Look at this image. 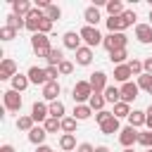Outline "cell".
Wrapping results in <instances>:
<instances>
[{"label":"cell","mask_w":152,"mask_h":152,"mask_svg":"<svg viewBox=\"0 0 152 152\" xmlns=\"http://www.w3.org/2000/svg\"><path fill=\"white\" fill-rule=\"evenodd\" d=\"M93 95H95V93H93V86H90L88 81H76V86L71 88V97H74L76 104H88V100H90Z\"/></svg>","instance_id":"1"},{"label":"cell","mask_w":152,"mask_h":152,"mask_svg":"<svg viewBox=\"0 0 152 152\" xmlns=\"http://www.w3.org/2000/svg\"><path fill=\"white\" fill-rule=\"evenodd\" d=\"M31 48H33L36 57H45V59H48V55L52 52L50 38H48L45 33H33V36H31Z\"/></svg>","instance_id":"2"},{"label":"cell","mask_w":152,"mask_h":152,"mask_svg":"<svg viewBox=\"0 0 152 152\" xmlns=\"http://www.w3.org/2000/svg\"><path fill=\"white\" fill-rule=\"evenodd\" d=\"M102 45H104V50H107V52L124 50V48L128 45V36H126V33H107V36H104V40H102Z\"/></svg>","instance_id":"3"},{"label":"cell","mask_w":152,"mask_h":152,"mask_svg":"<svg viewBox=\"0 0 152 152\" xmlns=\"http://www.w3.org/2000/svg\"><path fill=\"white\" fill-rule=\"evenodd\" d=\"M78 33H81V38H83V43H86L88 48H97V45H102V40H104V36L97 31V26H83Z\"/></svg>","instance_id":"4"},{"label":"cell","mask_w":152,"mask_h":152,"mask_svg":"<svg viewBox=\"0 0 152 152\" xmlns=\"http://www.w3.org/2000/svg\"><path fill=\"white\" fill-rule=\"evenodd\" d=\"M2 104H5L7 112H19V109H21V95L10 88V90L2 93Z\"/></svg>","instance_id":"5"},{"label":"cell","mask_w":152,"mask_h":152,"mask_svg":"<svg viewBox=\"0 0 152 152\" xmlns=\"http://www.w3.org/2000/svg\"><path fill=\"white\" fill-rule=\"evenodd\" d=\"M17 74H19V71H17V62L10 59V57H5V59L0 62V81H12Z\"/></svg>","instance_id":"6"},{"label":"cell","mask_w":152,"mask_h":152,"mask_svg":"<svg viewBox=\"0 0 152 152\" xmlns=\"http://www.w3.org/2000/svg\"><path fill=\"white\" fill-rule=\"evenodd\" d=\"M138 128H133V126H126V128H121L119 131V142L124 145V147H133L135 142H138Z\"/></svg>","instance_id":"7"},{"label":"cell","mask_w":152,"mask_h":152,"mask_svg":"<svg viewBox=\"0 0 152 152\" xmlns=\"http://www.w3.org/2000/svg\"><path fill=\"white\" fill-rule=\"evenodd\" d=\"M88 83L93 86V93H104L107 90V74L104 71H93Z\"/></svg>","instance_id":"8"},{"label":"cell","mask_w":152,"mask_h":152,"mask_svg":"<svg viewBox=\"0 0 152 152\" xmlns=\"http://www.w3.org/2000/svg\"><path fill=\"white\" fill-rule=\"evenodd\" d=\"M31 116H33V121L36 124H45L48 119H50V107L45 104V102H33V107H31Z\"/></svg>","instance_id":"9"},{"label":"cell","mask_w":152,"mask_h":152,"mask_svg":"<svg viewBox=\"0 0 152 152\" xmlns=\"http://www.w3.org/2000/svg\"><path fill=\"white\" fill-rule=\"evenodd\" d=\"M81 40H83V38H81V33H78V31H66V33L62 36L64 48H66V50H74V52H76L78 48H83V45H81Z\"/></svg>","instance_id":"10"},{"label":"cell","mask_w":152,"mask_h":152,"mask_svg":"<svg viewBox=\"0 0 152 152\" xmlns=\"http://www.w3.org/2000/svg\"><path fill=\"white\" fill-rule=\"evenodd\" d=\"M45 17V12L43 10H38V7H33V12L26 17V28L31 31V33H38V28H40V19Z\"/></svg>","instance_id":"11"},{"label":"cell","mask_w":152,"mask_h":152,"mask_svg":"<svg viewBox=\"0 0 152 152\" xmlns=\"http://www.w3.org/2000/svg\"><path fill=\"white\" fill-rule=\"evenodd\" d=\"M138 93H140L138 83H133V81L124 83V86H121V102H128V104H131V102L138 97Z\"/></svg>","instance_id":"12"},{"label":"cell","mask_w":152,"mask_h":152,"mask_svg":"<svg viewBox=\"0 0 152 152\" xmlns=\"http://www.w3.org/2000/svg\"><path fill=\"white\" fill-rule=\"evenodd\" d=\"M26 76H28V81H31L33 86H45V83H48V74H45V69H40V66H31V69L26 71Z\"/></svg>","instance_id":"13"},{"label":"cell","mask_w":152,"mask_h":152,"mask_svg":"<svg viewBox=\"0 0 152 152\" xmlns=\"http://www.w3.org/2000/svg\"><path fill=\"white\" fill-rule=\"evenodd\" d=\"M59 93H62V86H59L57 81H48V83L43 86V97H45L48 102H55V100L59 97Z\"/></svg>","instance_id":"14"},{"label":"cell","mask_w":152,"mask_h":152,"mask_svg":"<svg viewBox=\"0 0 152 152\" xmlns=\"http://www.w3.org/2000/svg\"><path fill=\"white\" fill-rule=\"evenodd\" d=\"M135 38H138V43L150 45L152 43V26L150 24H135Z\"/></svg>","instance_id":"15"},{"label":"cell","mask_w":152,"mask_h":152,"mask_svg":"<svg viewBox=\"0 0 152 152\" xmlns=\"http://www.w3.org/2000/svg\"><path fill=\"white\" fill-rule=\"evenodd\" d=\"M12 12H14L17 17L26 19V17L33 12V7H31V2H28V0H12Z\"/></svg>","instance_id":"16"},{"label":"cell","mask_w":152,"mask_h":152,"mask_svg":"<svg viewBox=\"0 0 152 152\" xmlns=\"http://www.w3.org/2000/svg\"><path fill=\"white\" fill-rule=\"evenodd\" d=\"M45 138H48V131H45L43 126H33V128L28 131V142H31V145H36V147H38V145H43V142H45Z\"/></svg>","instance_id":"17"},{"label":"cell","mask_w":152,"mask_h":152,"mask_svg":"<svg viewBox=\"0 0 152 152\" xmlns=\"http://www.w3.org/2000/svg\"><path fill=\"white\" fill-rule=\"evenodd\" d=\"M76 135L74 133H62L59 135V150L62 152H76Z\"/></svg>","instance_id":"18"},{"label":"cell","mask_w":152,"mask_h":152,"mask_svg":"<svg viewBox=\"0 0 152 152\" xmlns=\"http://www.w3.org/2000/svg\"><path fill=\"white\" fill-rule=\"evenodd\" d=\"M100 10L95 7V5H90V7H86V12H83V21H86V26H97L100 24Z\"/></svg>","instance_id":"19"},{"label":"cell","mask_w":152,"mask_h":152,"mask_svg":"<svg viewBox=\"0 0 152 152\" xmlns=\"http://www.w3.org/2000/svg\"><path fill=\"white\" fill-rule=\"evenodd\" d=\"M104 21H107L109 33H124V31L128 28V24L124 21V17H109V19H104Z\"/></svg>","instance_id":"20"},{"label":"cell","mask_w":152,"mask_h":152,"mask_svg":"<svg viewBox=\"0 0 152 152\" xmlns=\"http://www.w3.org/2000/svg\"><path fill=\"white\" fill-rule=\"evenodd\" d=\"M90 62H93V48H88V45L78 48L76 50V64L78 66H88Z\"/></svg>","instance_id":"21"},{"label":"cell","mask_w":152,"mask_h":152,"mask_svg":"<svg viewBox=\"0 0 152 152\" xmlns=\"http://www.w3.org/2000/svg\"><path fill=\"white\" fill-rule=\"evenodd\" d=\"M131 76H133V74H131V66H128V64H119V66H114V81H119L121 86L128 83Z\"/></svg>","instance_id":"22"},{"label":"cell","mask_w":152,"mask_h":152,"mask_svg":"<svg viewBox=\"0 0 152 152\" xmlns=\"http://www.w3.org/2000/svg\"><path fill=\"white\" fill-rule=\"evenodd\" d=\"M145 124H147V114H145L142 109H133L131 116H128V126H133V128H142Z\"/></svg>","instance_id":"23"},{"label":"cell","mask_w":152,"mask_h":152,"mask_svg":"<svg viewBox=\"0 0 152 152\" xmlns=\"http://www.w3.org/2000/svg\"><path fill=\"white\" fill-rule=\"evenodd\" d=\"M100 131H102L104 135H114V133H119V131H121V126H119V119L112 114V116H109L104 124H100Z\"/></svg>","instance_id":"24"},{"label":"cell","mask_w":152,"mask_h":152,"mask_svg":"<svg viewBox=\"0 0 152 152\" xmlns=\"http://www.w3.org/2000/svg\"><path fill=\"white\" fill-rule=\"evenodd\" d=\"M5 26L14 28V31H21V28H26V19H21V17H17L14 12H10V14L5 17Z\"/></svg>","instance_id":"25"},{"label":"cell","mask_w":152,"mask_h":152,"mask_svg":"<svg viewBox=\"0 0 152 152\" xmlns=\"http://www.w3.org/2000/svg\"><path fill=\"white\" fill-rule=\"evenodd\" d=\"M90 116H93L90 104H74V119H76V121H86V119H90Z\"/></svg>","instance_id":"26"},{"label":"cell","mask_w":152,"mask_h":152,"mask_svg":"<svg viewBox=\"0 0 152 152\" xmlns=\"http://www.w3.org/2000/svg\"><path fill=\"white\" fill-rule=\"evenodd\" d=\"M10 83H12V90L21 93V90H26V88H28V83H31V81H28V76H26V74H17Z\"/></svg>","instance_id":"27"},{"label":"cell","mask_w":152,"mask_h":152,"mask_svg":"<svg viewBox=\"0 0 152 152\" xmlns=\"http://www.w3.org/2000/svg\"><path fill=\"white\" fill-rule=\"evenodd\" d=\"M107 12H109V17H121L126 10H124V2L121 0H107Z\"/></svg>","instance_id":"28"},{"label":"cell","mask_w":152,"mask_h":152,"mask_svg":"<svg viewBox=\"0 0 152 152\" xmlns=\"http://www.w3.org/2000/svg\"><path fill=\"white\" fill-rule=\"evenodd\" d=\"M126 59H128V50H126V48H124V50H114V52H109V62H112L114 66H119V64H128Z\"/></svg>","instance_id":"29"},{"label":"cell","mask_w":152,"mask_h":152,"mask_svg":"<svg viewBox=\"0 0 152 152\" xmlns=\"http://www.w3.org/2000/svg\"><path fill=\"white\" fill-rule=\"evenodd\" d=\"M102 95H104V100L112 102V104L121 102V88H116V86H107V90H104Z\"/></svg>","instance_id":"30"},{"label":"cell","mask_w":152,"mask_h":152,"mask_svg":"<svg viewBox=\"0 0 152 152\" xmlns=\"http://www.w3.org/2000/svg\"><path fill=\"white\" fill-rule=\"evenodd\" d=\"M112 114H114L116 119H128V116H131V104H128V102H116L114 109H112Z\"/></svg>","instance_id":"31"},{"label":"cell","mask_w":152,"mask_h":152,"mask_svg":"<svg viewBox=\"0 0 152 152\" xmlns=\"http://www.w3.org/2000/svg\"><path fill=\"white\" fill-rule=\"evenodd\" d=\"M45 62H48V66H59V64L64 62V52H62L59 48H52V52L48 55Z\"/></svg>","instance_id":"32"},{"label":"cell","mask_w":152,"mask_h":152,"mask_svg":"<svg viewBox=\"0 0 152 152\" xmlns=\"http://www.w3.org/2000/svg\"><path fill=\"white\" fill-rule=\"evenodd\" d=\"M88 104H90V109H93V112H102V109H104V104H107V100H104V95H102V93H95V95L88 100Z\"/></svg>","instance_id":"33"},{"label":"cell","mask_w":152,"mask_h":152,"mask_svg":"<svg viewBox=\"0 0 152 152\" xmlns=\"http://www.w3.org/2000/svg\"><path fill=\"white\" fill-rule=\"evenodd\" d=\"M48 107H50V116H52V119H59V121L64 119V102L55 100V102H50Z\"/></svg>","instance_id":"34"},{"label":"cell","mask_w":152,"mask_h":152,"mask_svg":"<svg viewBox=\"0 0 152 152\" xmlns=\"http://www.w3.org/2000/svg\"><path fill=\"white\" fill-rule=\"evenodd\" d=\"M33 126H36V121H33V116H31V114H24V116H19V119H17V128H19V131H26V133H28Z\"/></svg>","instance_id":"35"},{"label":"cell","mask_w":152,"mask_h":152,"mask_svg":"<svg viewBox=\"0 0 152 152\" xmlns=\"http://www.w3.org/2000/svg\"><path fill=\"white\" fill-rule=\"evenodd\" d=\"M138 88L140 90H145V93H150L152 95V74H142V76H138Z\"/></svg>","instance_id":"36"},{"label":"cell","mask_w":152,"mask_h":152,"mask_svg":"<svg viewBox=\"0 0 152 152\" xmlns=\"http://www.w3.org/2000/svg\"><path fill=\"white\" fill-rule=\"evenodd\" d=\"M76 126H78V121L74 116H64L62 119V131L64 133H76Z\"/></svg>","instance_id":"37"},{"label":"cell","mask_w":152,"mask_h":152,"mask_svg":"<svg viewBox=\"0 0 152 152\" xmlns=\"http://www.w3.org/2000/svg\"><path fill=\"white\" fill-rule=\"evenodd\" d=\"M43 128H45L48 133H57V131H62V121H59V119H52V116H50V119H48V121L43 124Z\"/></svg>","instance_id":"38"},{"label":"cell","mask_w":152,"mask_h":152,"mask_svg":"<svg viewBox=\"0 0 152 152\" xmlns=\"http://www.w3.org/2000/svg\"><path fill=\"white\" fill-rule=\"evenodd\" d=\"M128 66H131V74H133V76H142V74H145V66H142L140 59H131Z\"/></svg>","instance_id":"39"},{"label":"cell","mask_w":152,"mask_h":152,"mask_svg":"<svg viewBox=\"0 0 152 152\" xmlns=\"http://www.w3.org/2000/svg\"><path fill=\"white\" fill-rule=\"evenodd\" d=\"M45 17H48V19H52V21H57V19L62 17V10H59L57 5H50V7L45 10Z\"/></svg>","instance_id":"40"},{"label":"cell","mask_w":152,"mask_h":152,"mask_svg":"<svg viewBox=\"0 0 152 152\" xmlns=\"http://www.w3.org/2000/svg\"><path fill=\"white\" fill-rule=\"evenodd\" d=\"M52 26H55V21L48 19V17H43V19H40V28H38V33H45V36H48V33L52 31Z\"/></svg>","instance_id":"41"},{"label":"cell","mask_w":152,"mask_h":152,"mask_svg":"<svg viewBox=\"0 0 152 152\" xmlns=\"http://www.w3.org/2000/svg\"><path fill=\"white\" fill-rule=\"evenodd\" d=\"M138 142H140L142 147H147V150H150V147H152V131L140 133V135H138Z\"/></svg>","instance_id":"42"},{"label":"cell","mask_w":152,"mask_h":152,"mask_svg":"<svg viewBox=\"0 0 152 152\" xmlns=\"http://www.w3.org/2000/svg\"><path fill=\"white\" fill-rule=\"evenodd\" d=\"M14 36H17L14 28H10V26H2L0 28V40H14Z\"/></svg>","instance_id":"43"},{"label":"cell","mask_w":152,"mask_h":152,"mask_svg":"<svg viewBox=\"0 0 152 152\" xmlns=\"http://www.w3.org/2000/svg\"><path fill=\"white\" fill-rule=\"evenodd\" d=\"M71 71H74V62H69V59H64V62L59 64V74H62V76H69Z\"/></svg>","instance_id":"44"},{"label":"cell","mask_w":152,"mask_h":152,"mask_svg":"<svg viewBox=\"0 0 152 152\" xmlns=\"http://www.w3.org/2000/svg\"><path fill=\"white\" fill-rule=\"evenodd\" d=\"M45 74H48V81H57V76H62L59 66H45Z\"/></svg>","instance_id":"45"},{"label":"cell","mask_w":152,"mask_h":152,"mask_svg":"<svg viewBox=\"0 0 152 152\" xmlns=\"http://www.w3.org/2000/svg\"><path fill=\"white\" fill-rule=\"evenodd\" d=\"M121 17H124V21H126V24H128V26H133V24H135V19H138V17H135V12H133V10H126V12H124V14H121Z\"/></svg>","instance_id":"46"},{"label":"cell","mask_w":152,"mask_h":152,"mask_svg":"<svg viewBox=\"0 0 152 152\" xmlns=\"http://www.w3.org/2000/svg\"><path fill=\"white\" fill-rule=\"evenodd\" d=\"M109 116H112V112H107V109H102V112H95V121H97V124H104Z\"/></svg>","instance_id":"47"},{"label":"cell","mask_w":152,"mask_h":152,"mask_svg":"<svg viewBox=\"0 0 152 152\" xmlns=\"http://www.w3.org/2000/svg\"><path fill=\"white\" fill-rule=\"evenodd\" d=\"M76 152H95V147H93L90 142H81V145L76 147Z\"/></svg>","instance_id":"48"},{"label":"cell","mask_w":152,"mask_h":152,"mask_svg":"<svg viewBox=\"0 0 152 152\" xmlns=\"http://www.w3.org/2000/svg\"><path fill=\"white\" fill-rule=\"evenodd\" d=\"M145 114H147V124H145V126H147V131H152V104L145 109Z\"/></svg>","instance_id":"49"},{"label":"cell","mask_w":152,"mask_h":152,"mask_svg":"<svg viewBox=\"0 0 152 152\" xmlns=\"http://www.w3.org/2000/svg\"><path fill=\"white\" fill-rule=\"evenodd\" d=\"M142 66H145V74H152V57L142 59Z\"/></svg>","instance_id":"50"},{"label":"cell","mask_w":152,"mask_h":152,"mask_svg":"<svg viewBox=\"0 0 152 152\" xmlns=\"http://www.w3.org/2000/svg\"><path fill=\"white\" fill-rule=\"evenodd\" d=\"M36 152H55V150H52V147H48V145H38V147H36Z\"/></svg>","instance_id":"51"},{"label":"cell","mask_w":152,"mask_h":152,"mask_svg":"<svg viewBox=\"0 0 152 152\" xmlns=\"http://www.w3.org/2000/svg\"><path fill=\"white\" fill-rule=\"evenodd\" d=\"M0 152H17V150H14L12 145H2V147H0Z\"/></svg>","instance_id":"52"},{"label":"cell","mask_w":152,"mask_h":152,"mask_svg":"<svg viewBox=\"0 0 152 152\" xmlns=\"http://www.w3.org/2000/svg\"><path fill=\"white\" fill-rule=\"evenodd\" d=\"M95 152H109V147H107V145H97V147H95Z\"/></svg>","instance_id":"53"},{"label":"cell","mask_w":152,"mask_h":152,"mask_svg":"<svg viewBox=\"0 0 152 152\" xmlns=\"http://www.w3.org/2000/svg\"><path fill=\"white\" fill-rule=\"evenodd\" d=\"M124 152H133V147H124Z\"/></svg>","instance_id":"54"},{"label":"cell","mask_w":152,"mask_h":152,"mask_svg":"<svg viewBox=\"0 0 152 152\" xmlns=\"http://www.w3.org/2000/svg\"><path fill=\"white\" fill-rule=\"evenodd\" d=\"M150 26H152V7H150Z\"/></svg>","instance_id":"55"},{"label":"cell","mask_w":152,"mask_h":152,"mask_svg":"<svg viewBox=\"0 0 152 152\" xmlns=\"http://www.w3.org/2000/svg\"><path fill=\"white\" fill-rule=\"evenodd\" d=\"M147 152H152V147H150V150H147Z\"/></svg>","instance_id":"56"}]
</instances>
